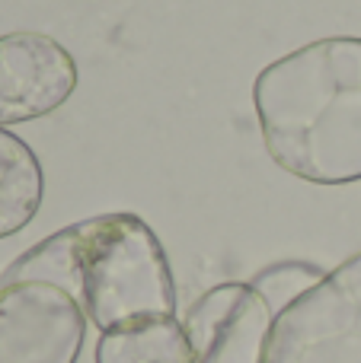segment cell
I'll list each match as a JSON object with an SVG mask.
<instances>
[{"label":"cell","instance_id":"obj_1","mask_svg":"<svg viewBox=\"0 0 361 363\" xmlns=\"http://www.w3.org/2000/svg\"><path fill=\"white\" fill-rule=\"evenodd\" d=\"M253 106L285 172L317 185L361 179V38H320L272 61L253 83Z\"/></svg>","mask_w":361,"mask_h":363},{"label":"cell","instance_id":"obj_2","mask_svg":"<svg viewBox=\"0 0 361 363\" xmlns=\"http://www.w3.org/2000/svg\"><path fill=\"white\" fill-rule=\"evenodd\" d=\"M36 274L74 296L102 335L176 315L166 255L134 213H102L64 226L38 245Z\"/></svg>","mask_w":361,"mask_h":363},{"label":"cell","instance_id":"obj_3","mask_svg":"<svg viewBox=\"0 0 361 363\" xmlns=\"http://www.w3.org/2000/svg\"><path fill=\"white\" fill-rule=\"evenodd\" d=\"M262 363H361V255L275 315Z\"/></svg>","mask_w":361,"mask_h":363},{"label":"cell","instance_id":"obj_4","mask_svg":"<svg viewBox=\"0 0 361 363\" xmlns=\"http://www.w3.org/2000/svg\"><path fill=\"white\" fill-rule=\"evenodd\" d=\"M87 335L77 300L51 284H0V363H74Z\"/></svg>","mask_w":361,"mask_h":363},{"label":"cell","instance_id":"obj_5","mask_svg":"<svg viewBox=\"0 0 361 363\" xmlns=\"http://www.w3.org/2000/svg\"><path fill=\"white\" fill-rule=\"evenodd\" d=\"M77 89V64L42 32L0 35V128L55 112Z\"/></svg>","mask_w":361,"mask_h":363},{"label":"cell","instance_id":"obj_6","mask_svg":"<svg viewBox=\"0 0 361 363\" xmlns=\"http://www.w3.org/2000/svg\"><path fill=\"white\" fill-rule=\"evenodd\" d=\"M272 319L253 284H221L185 313L183 328L198 363H262Z\"/></svg>","mask_w":361,"mask_h":363},{"label":"cell","instance_id":"obj_7","mask_svg":"<svg viewBox=\"0 0 361 363\" xmlns=\"http://www.w3.org/2000/svg\"><path fill=\"white\" fill-rule=\"evenodd\" d=\"M45 179L26 140L0 128V239L19 233L42 204Z\"/></svg>","mask_w":361,"mask_h":363},{"label":"cell","instance_id":"obj_8","mask_svg":"<svg viewBox=\"0 0 361 363\" xmlns=\"http://www.w3.org/2000/svg\"><path fill=\"white\" fill-rule=\"evenodd\" d=\"M96 363H198L183 322L153 319L144 325L106 332L96 345Z\"/></svg>","mask_w":361,"mask_h":363},{"label":"cell","instance_id":"obj_9","mask_svg":"<svg viewBox=\"0 0 361 363\" xmlns=\"http://www.w3.org/2000/svg\"><path fill=\"white\" fill-rule=\"evenodd\" d=\"M326 271L313 268V264H301V262H288V264H275V268L262 271L253 281L256 294L266 300L269 313L279 315L281 309H288L301 294L313 287V284L323 281Z\"/></svg>","mask_w":361,"mask_h":363}]
</instances>
